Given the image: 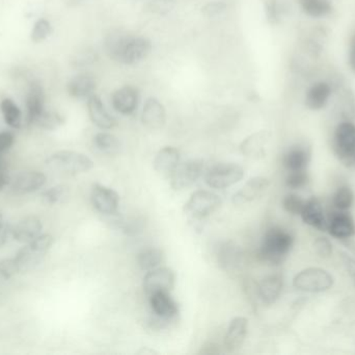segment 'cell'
<instances>
[{
    "label": "cell",
    "instance_id": "f546056e",
    "mask_svg": "<svg viewBox=\"0 0 355 355\" xmlns=\"http://www.w3.org/2000/svg\"><path fill=\"white\" fill-rule=\"evenodd\" d=\"M0 112L4 123L12 129H20L23 126V114L14 100L6 97L0 101Z\"/></svg>",
    "mask_w": 355,
    "mask_h": 355
},
{
    "label": "cell",
    "instance_id": "ac0fdd59",
    "mask_svg": "<svg viewBox=\"0 0 355 355\" xmlns=\"http://www.w3.org/2000/svg\"><path fill=\"white\" fill-rule=\"evenodd\" d=\"M269 185L270 181L266 177H252L234 195L233 202L237 206H242L254 201L264 195Z\"/></svg>",
    "mask_w": 355,
    "mask_h": 355
},
{
    "label": "cell",
    "instance_id": "ab89813d",
    "mask_svg": "<svg viewBox=\"0 0 355 355\" xmlns=\"http://www.w3.org/2000/svg\"><path fill=\"white\" fill-rule=\"evenodd\" d=\"M18 274H20V270L14 256L0 260V283H6Z\"/></svg>",
    "mask_w": 355,
    "mask_h": 355
},
{
    "label": "cell",
    "instance_id": "4fadbf2b",
    "mask_svg": "<svg viewBox=\"0 0 355 355\" xmlns=\"http://www.w3.org/2000/svg\"><path fill=\"white\" fill-rule=\"evenodd\" d=\"M94 208L103 215H116L120 206V197L114 190L100 183H94L91 190Z\"/></svg>",
    "mask_w": 355,
    "mask_h": 355
},
{
    "label": "cell",
    "instance_id": "d6986e66",
    "mask_svg": "<svg viewBox=\"0 0 355 355\" xmlns=\"http://www.w3.org/2000/svg\"><path fill=\"white\" fill-rule=\"evenodd\" d=\"M312 158V150L306 144L291 146L284 154L283 165L288 172L304 171Z\"/></svg>",
    "mask_w": 355,
    "mask_h": 355
},
{
    "label": "cell",
    "instance_id": "e575fe53",
    "mask_svg": "<svg viewBox=\"0 0 355 355\" xmlns=\"http://www.w3.org/2000/svg\"><path fill=\"white\" fill-rule=\"evenodd\" d=\"M164 260V252L158 248L144 250L137 256V263L141 270L151 271L157 268Z\"/></svg>",
    "mask_w": 355,
    "mask_h": 355
},
{
    "label": "cell",
    "instance_id": "83f0119b",
    "mask_svg": "<svg viewBox=\"0 0 355 355\" xmlns=\"http://www.w3.org/2000/svg\"><path fill=\"white\" fill-rule=\"evenodd\" d=\"M180 164V152L177 148L168 147L162 148L156 154L154 158V169L159 174L171 175Z\"/></svg>",
    "mask_w": 355,
    "mask_h": 355
},
{
    "label": "cell",
    "instance_id": "f1b7e54d",
    "mask_svg": "<svg viewBox=\"0 0 355 355\" xmlns=\"http://www.w3.org/2000/svg\"><path fill=\"white\" fill-rule=\"evenodd\" d=\"M300 10L313 19H323L331 16L334 6L331 0H298Z\"/></svg>",
    "mask_w": 355,
    "mask_h": 355
},
{
    "label": "cell",
    "instance_id": "60d3db41",
    "mask_svg": "<svg viewBox=\"0 0 355 355\" xmlns=\"http://www.w3.org/2000/svg\"><path fill=\"white\" fill-rule=\"evenodd\" d=\"M310 181L308 172L304 171H294V172H288L287 177H286V185L290 190H302Z\"/></svg>",
    "mask_w": 355,
    "mask_h": 355
},
{
    "label": "cell",
    "instance_id": "9c48e42d",
    "mask_svg": "<svg viewBox=\"0 0 355 355\" xmlns=\"http://www.w3.org/2000/svg\"><path fill=\"white\" fill-rule=\"evenodd\" d=\"M152 43L148 38L129 33L125 40L116 62L124 65H135L151 53Z\"/></svg>",
    "mask_w": 355,
    "mask_h": 355
},
{
    "label": "cell",
    "instance_id": "bcb514c9",
    "mask_svg": "<svg viewBox=\"0 0 355 355\" xmlns=\"http://www.w3.org/2000/svg\"><path fill=\"white\" fill-rule=\"evenodd\" d=\"M314 249L320 258H329L333 254V244L327 238L318 237L315 240Z\"/></svg>",
    "mask_w": 355,
    "mask_h": 355
},
{
    "label": "cell",
    "instance_id": "11a10c76",
    "mask_svg": "<svg viewBox=\"0 0 355 355\" xmlns=\"http://www.w3.org/2000/svg\"><path fill=\"white\" fill-rule=\"evenodd\" d=\"M6 223H8V221H6V218H4V215L2 214L1 212H0V231H1V229H3L4 226H6Z\"/></svg>",
    "mask_w": 355,
    "mask_h": 355
},
{
    "label": "cell",
    "instance_id": "5b68a950",
    "mask_svg": "<svg viewBox=\"0 0 355 355\" xmlns=\"http://www.w3.org/2000/svg\"><path fill=\"white\" fill-rule=\"evenodd\" d=\"M334 285V277L324 269L311 267L300 271L293 279V287L304 293H323Z\"/></svg>",
    "mask_w": 355,
    "mask_h": 355
},
{
    "label": "cell",
    "instance_id": "d4e9b609",
    "mask_svg": "<svg viewBox=\"0 0 355 355\" xmlns=\"http://www.w3.org/2000/svg\"><path fill=\"white\" fill-rule=\"evenodd\" d=\"M270 140V133L261 131L252 133L240 144V151L243 156L250 158H260L265 154V146Z\"/></svg>",
    "mask_w": 355,
    "mask_h": 355
},
{
    "label": "cell",
    "instance_id": "7dc6e473",
    "mask_svg": "<svg viewBox=\"0 0 355 355\" xmlns=\"http://www.w3.org/2000/svg\"><path fill=\"white\" fill-rule=\"evenodd\" d=\"M16 137L10 131H0V156L6 154L15 145Z\"/></svg>",
    "mask_w": 355,
    "mask_h": 355
},
{
    "label": "cell",
    "instance_id": "cb8c5ba5",
    "mask_svg": "<svg viewBox=\"0 0 355 355\" xmlns=\"http://www.w3.org/2000/svg\"><path fill=\"white\" fill-rule=\"evenodd\" d=\"M87 112L94 125L101 129H112L116 125L114 117L108 113L99 96L92 95L87 98Z\"/></svg>",
    "mask_w": 355,
    "mask_h": 355
},
{
    "label": "cell",
    "instance_id": "ee69618b",
    "mask_svg": "<svg viewBox=\"0 0 355 355\" xmlns=\"http://www.w3.org/2000/svg\"><path fill=\"white\" fill-rule=\"evenodd\" d=\"M265 16L270 24L275 25L279 23V10L277 0H263Z\"/></svg>",
    "mask_w": 355,
    "mask_h": 355
},
{
    "label": "cell",
    "instance_id": "8d00e7d4",
    "mask_svg": "<svg viewBox=\"0 0 355 355\" xmlns=\"http://www.w3.org/2000/svg\"><path fill=\"white\" fill-rule=\"evenodd\" d=\"M64 123V118L55 110H46L41 117L35 121L33 126L44 131H55Z\"/></svg>",
    "mask_w": 355,
    "mask_h": 355
},
{
    "label": "cell",
    "instance_id": "74e56055",
    "mask_svg": "<svg viewBox=\"0 0 355 355\" xmlns=\"http://www.w3.org/2000/svg\"><path fill=\"white\" fill-rule=\"evenodd\" d=\"M176 6L177 0H150L144 6V10L149 14L164 16L173 12Z\"/></svg>",
    "mask_w": 355,
    "mask_h": 355
},
{
    "label": "cell",
    "instance_id": "52a82bcc",
    "mask_svg": "<svg viewBox=\"0 0 355 355\" xmlns=\"http://www.w3.org/2000/svg\"><path fill=\"white\" fill-rule=\"evenodd\" d=\"M48 183L45 172L40 170H26L12 176L8 190L14 196H26L40 193Z\"/></svg>",
    "mask_w": 355,
    "mask_h": 355
},
{
    "label": "cell",
    "instance_id": "c3c4849f",
    "mask_svg": "<svg viewBox=\"0 0 355 355\" xmlns=\"http://www.w3.org/2000/svg\"><path fill=\"white\" fill-rule=\"evenodd\" d=\"M10 179H12V175L8 172L6 165L1 163V164H0V192L8 190Z\"/></svg>",
    "mask_w": 355,
    "mask_h": 355
},
{
    "label": "cell",
    "instance_id": "9a60e30c",
    "mask_svg": "<svg viewBox=\"0 0 355 355\" xmlns=\"http://www.w3.org/2000/svg\"><path fill=\"white\" fill-rule=\"evenodd\" d=\"M331 237L338 240H349L355 236L354 217L348 210H335L327 219V231Z\"/></svg>",
    "mask_w": 355,
    "mask_h": 355
},
{
    "label": "cell",
    "instance_id": "7a4b0ae2",
    "mask_svg": "<svg viewBox=\"0 0 355 355\" xmlns=\"http://www.w3.org/2000/svg\"><path fill=\"white\" fill-rule=\"evenodd\" d=\"M55 243V238L49 233H43L33 241L22 245L15 254L14 258L18 265L20 274L33 272L41 266L47 254Z\"/></svg>",
    "mask_w": 355,
    "mask_h": 355
},
{
    "label": "cell",
    "instance_id": "db71d44e",
    "mask_svg": "<svg viewBox=\"0 0 355 355\" xmlns=\"http://www.w3.org/2000/svg\"><path fill=\"white\" fill-rule=\"evenodd\" d=\"M83 0H64V3L69 6V8H76L79 4L83 3Z\"/></svg>",
    "mask_w": 355,
    "mask_h": 355
},
{
    "label": "cell",
    "instance_id": "4dcf8cb0",
    "mask_svg": "<svg viewBox=\"0 0 355 355\" xmlns=\"http://www.w3.org/2000/svg\"><path fill=\"white\" fill-rule=\"evenodd\" d=\"M218 263L225 270L234 269L239 264L241 250L233 242H225L218 249Z\"/></svg>",
    "mask_w": 355,
    "mask_h": 355
},
{
    "label": "cell",
    "instance_id": "d590c367",
    "mask_svg": "<svg viewBox=\"0 0 355 355\" xmlns=\"http://www.w3.org/2000/svg\"><path fill=\"white\" fill-rule=\"evenodd\" d=\"M333 206L335 210H349L354 204V193L352 188L342 185L333 195Z\"/></svg>",
    "mask_w": 355,
    "mask_h": 355
},
{
    "label": "cell",
    "instance_id": "f35d334b",
    "mask_svg": "<svg viewBox=\"0 0 355 355\" xmlns=\"http://www.w3.org/2000/svg\"><path fill=\"white\" fill-rule=\"evenodd\" d=\"M98 54L95 50L91 48L80 50L73 56L71 60V64L75 68H85V67L91 66L94 63L97 62Z\"/></svg>",
    "mask_w": 355,
    "mask_h": 355
},
{
    "label": "cell",
    "instance_id": "1f68e13d",
    "mask_svg": "<svg viewBox=\"0 0 355 355\" xmlns=\"http://www.w3.org/2000/svg\"><path fill=\"white\" fill-rule=\"evenodd\" d=\"M128 35V33L122 31V29H114L106 35L105 39H104V50L112 60L116 62V60H118L121 48H122L123 44H124Z\"/></svg>",
    "mask_w": 355,
    "mask_h": 355
},
{
    "label": "cell",
    "instance_id": "ba28073f",
    "mask_svg": "<svg viewBox=\"0 0 355 355\" xmlns=\"http://www.w3.org/2000/svg\"><path fill=\"white\" fill-rule=\"evenodd\" d=\"M244 177V170L239 165L218 164L206 173L205 181L213 189L223 190L239 183Z\"/></svg>",
    "mask_w": 355,
    "mask_h": 355
},
{
    "label": "cell",
    "instance_id": "7c38bea8",
    "mask_svg": "<svg viewBox=\"0 0 355 355\" xmlns=\"http://www.w3.org/2000/svg\"><path fill=\"white\" fill-rule=\"evenodd\" d=\"M43 231V221L35 215H28L12 224V241L25 245L39 237Z\"/></svg>",
    "mask_w": 355,
    "mask_h": 355
},
{
    "label": "cell",
    "instance_id": "f907efd6",
    "mask_svg": "<svg viewBox=\"0 0 355 355\" xmlns=\"http://www.w3.org/2000/svg\"><path fill=\"white\" fill-rule=\"evenodd\" d=\"M12 223L8 222L0 231V249H2L8 242L12 241Z\"/></svg>",
    "mask_w": 355,
    "mask_h": 355
},
{
    "label": "cell",
    "instance_id": "9f6ffc18",
    "mask_svg": "<svg viewBox=\"0 0 355 355\" xmlns=\"http://www.w3.org/2000/svg\"><path fill=\"white\" fill-rule=\"evenodd\" d=\"M1 156H0V164H1Z\"/></svg>",
    "mask_w": 355,
    "mask_h": 355
},
{
    "label": "cell",
    "instance_id": "2e32d148",
    "mask_svg": "<svg viewBox=\"0 0 355 355\" xmlns=\"http://www.w3.org/2000/svg\"><path fill=\"white\" fill-rule=\"evenodd\" d=\"M175 279V273L171 269H153L144 279V289L148 296L157 292H170L174 288Z\"/></svg>",
    "mask_w": 355,
    "mask_h": 355
},
{
    "label": "cell",
    "instance_id": "f6af8a7d",
    "mask_svg": "<svg viewBox=\"0 0 355 355\" xmlns=\"http://www.w3.org/2000/svg\"><path fill=\"white\" fill-rule=\"evenodd\" d=\"M227 10V4L223 1H210L202 8V16L206 18H215Z\"/></svg>",
    "mask_w": 355,
    "mask_h": 355
},
{
    "label": "cell",
    "instance_id": "836d02e7",
    "mask_svg": "<svg viewBox=\"0 0 355 355\" xmlns=\"http://www.w3.org/2000/svg\"><path fill=\"white\" fill-rule=\"evenodd\" d=\"M94 145L99 151L112 156L120 151L121 143L112 133H99L94 137Z\"/></svg>",
    "mask_w": 355,
    "mask_h": 355
},
{
    "label": "cell",
    "instance_id": "816d5d0a",
    "mask_svg": "<svg viewBox=\"0 0 355 355\" xmlns=\"http://www.w3.org/2000/svg\"><path fill=\"white\" fill-rule=\"evenodd\" d=\"M342 261H343L344 267H345L346 271H347L355 286V258H352L348 254H343Z\"/></svg>",
    "mask_w": 355,
    "mask_h": 355
},
{
    "label": "cell",
    "instance_id": "5bb4252c",
    "mask_svg": "<svg viewBox=\"0 0 355 355\" xmlns=\"http://www.w3.org/2000/svg\"><path fill=\"white\" fill-rule=\"evenodd\" d=\"M333 93V83L327 81H315L306 89L304 94V104L309 110L318 112L329 106Z\"/></svg>",
    "mask_w": 355,
    "mask_h": 355
},
{
    "label": "cell",
    "instance_id": "ffe728a7",
    "mask_svg": "<svg viewBox=\"0 0 355 355\" xmlns=\"http://www.w3.org/2000/svg\"><path fill=\"white\" fill-rule=\"evenodd\" d=\"M141 122L147 129L157 131L166 122V110L157 98L150 97L146 100L141 113Z\"/></svg>",
    "mask_w": 355,
    "mask_h": 355
},
{
    "label": "cell",
    "instance_id": "681fc988",
    "mask_svg": "<svg viewBox=\"0 0 355 355\" xmlns=\"http://www.w3.org/2000/svg\"><path fill=\"white\" fill-rule=\"evenodd\" d=\"M348 66L350 71L355 74V33H352L348 44Z\"/></svg>",
    "mask_w": 355,
    "mask_h": 355
},
{
    "label": "cell",
    "instance_id": "e0dca14e",
    "mask_svg": "<svg viewBox=\"0 0 355 355\" xmlns=\"http://www.w3.org/2000/svg\"><path fill=\"white\" fill-rule=\"evenodd\" d=\"M139 90L133 85H125L112 93V106L116 112L124 116L135 114L139 106Z\"/></svg>",
    "mask_w": 355,
    "mask_h": 355
},
{
    "label": "cell",
    "instance_id": "484cf974",
    "mask_svg": "<svg viewBox=\"0 0 355 355\" xmlns=\"http://www.w3.org/2000/svg\"><path fill=\"white\" fill-rule=\"evenodd\" d=\"M152 311L158 318L171 320L178 314V306L168 292H157L149 296Z\"/></svg>",
    "mask_w": 355,
    "mask_h": 355
},
{
    "label": "cell",
    "instance_id": "3957f363",
    "mask_svg": "<svg viewBox=\"0 0 355 355\" xmlns=\"http://www.w3.org/2000/svg\"><path fill=\"white\" fill-rule=\"evenodd\" d=\"M49 170L62 175H78L87 173L94 168V162L81 152L74 150H58L45 160Z\"/></svg>",
    "mask_w": 355,
    "mask_h": 355
},
{
    "label": "cell",
    "instance_id": "8fae6325",
    "mask_svg": "<svg viewBox=\"0 0 355 355\" xmlns=\"http://www.w3.org/2000/svg\"><path fill=\"white\" fill-rule=\"evenodd\" d=\"M45 100V91L40 81H29L26 96H25V108H26L25 120L29 126H33L35 121L47 110Z\"/></svg>",
    "mask_w": 355,
    "mask_h": 355
},
{
    "label": "cell",
    "instance_id": "603a6c76",
    "mask_svg": "<svg viewBox=\"0 0 355 355\" xmlns=\"http://www.w3.org/2000/svg\"><path fill=\"white\" fill-rule=\"evenodd\" d=\"M300 217L309 226L319 231H327V218L325 217L322 204L318 198L312 197L306 200Z\"/></svg>",
    "mask_w": 355,
    "mask_h": 355
},
{
    "label": "cell",
    "instance_id": "b9f144b4",
    "mask_svg": "<svg viewBox=\"0 0 355 355\" xmlns=\"http://www.w3.org/2000/svg\"><path fill=\"white\" fill-rule=\"evenodd\" d=\"M52 33V26L49 21L46 19H39L33 25V31H31V41L35 43H40L47 39Z\"/></svg>",
    "mask_w": 355,
    "mask_h": 355
},
{
    "label": "cell",
    "instance_id": "8992f818",
    "mask_svg": "<svg viewBox=\"0 0 355 355\" xmlns=\"http://www.w3.org/2000/svg\"><path fill=\"white\" fill-rule=\"evenodd\" d=\"M220 197L210 191H196L192 193L184 206L186 216L194 220H202L220 208Z\"/></svg>",
    "mask_w": 355,
    "mask_h": 355
},
{
    "label": "cell",
    "instance_id": "44dd1931",
    "mask_svg": "<svg viewBox=\"0 0 355 355\" xmlns=\"http://www.w3.org/2000/svg\"><path fill=\"white\" fill-rule=\"evenodd\" d=\"M97 81L89 72L79 73L69 81L67 91L75 99H87L95 94Z\"/></svg>",
    "mask_w": 355,
    "mask_h": 355
},
{
    "label": "cell",
    "instance_id": "4316f807",
    "mask_svg": "<svg viewBox=\"0 0 355 355\" xmlns=\"http://www.w3.org/2000/svg\"><path fill=\"white\" fill-rule=\"evenodd\" d=\"M283 288L284 279L281 274L269 275L265 277L259 285V296L265 304L270 306L279 299L283 292Z\"/></svg>",
    "mask_w": 355,
    "mask_h": 355
},
{
    "label": "cell",
    "instance_id": "7bdbcfd3",
    "mask_svg": "<svg viewBox=\"0 0 355 355\" xmlns=\"http://www.w3.org/2000/svg\"><path fill=\"white\" fill-rule=\"evenodd\" d=\"M304 202H306V200L302 199L297 194L290 193L284 197L283 206L286 212L289 213V214L294 215V216L300 215V216L304 206Z\"/></svg>",
    "mask_w": 355,
    "mask_h": 355
},
{
    "label": "cell",
    "instance_id": "277c9868",
    "mask_svg": "<svg viewBox=\"0 0 355 355\" xmlns=\"http://www.w3.org/2000/svg\"><path fill=\"white\" fill-rule=\"evenodd\" d=\"M331 145L338 160L348 168L355 167V124L349 119L336 126Z\"/></svg>",
    "mask_w": 355,
    "mask_h": 355
},
{
    "label": "cell",
    "instance_id": "6da1fadb",
    "mask_svg": "<svg viewBox=\"0 0 355 355\" xmlns=\"http://www.w3.org/2000/svg\"><path fill=\"white\" fill-rule=\"evenodd\" d=\"M293 245L294 237L290 231L273 226L265 233L258 256L263 262L277 266L285 262Z\"/></svg>",
    "mask_w": 355,
    "mask_h": 355
},
{
    "label": "cell",
    "instance_id": "d6a6232c",
    "mask_svg": "<svg viewBox=\"0 0 355 355\" xmlns=\"http://www.w3.org/2000/svg\"><path fill=\"white\" fill-rule=\"evenodd\" d=\"M69 188L64 185H55L49 188H44L40 192V201L44 206H53L62 204L68 198Z\"/></svg>",
    "mask_w": 355,
    "mask_h": 355
},
{
    "label": "cell",
    "instance_id": "30bf717a",
    "mask_svg": "<svg viewBox=\"0 0 355 355\" xmlns=\"http://www.w3.org/2000/svg\"><path fill=\"white\" fill-rule=\"evenodd\" d=\"M202 171H204V160L192 158L181 163L170 175L171 185L174 190L187 189L194 185L202 176Z\"/></svg>",
    "mask_w": 355,
    "mask_h": 355
},
{
    "label": "cell",
    "instance_id": "7402d4cb",
    "mask_svg": "<svg viewBox=\"0 0 355 355\" xmlns=\"http://www.w3.org/2000/svg\"><path fill=\"white\" fill-rule=\"evenodd\" d=\"M248 331V320L244 317H236L231 321L225 337V348L229 354H234L242 347Z\"/></svg>",
    "mask_w": 355,
    "mask_h": 355
},
{
    "label": "cell",
    "instance_id": "f5cc1de1",
    "mask_svg": "<svg viewBox=\"0 0 355 355\" xmlns=\"http://www.w3.org/2000/svg\"><path fill=\"white\" fill-rule=\"evenodd\" d=\"M202 354H217L220 352L219 346L214 343H210L209 345L205 346L204 350L202 349Z\"/></svg>",
    "mask_w": 355,
    "mask_h": 355
}]
</instances>
